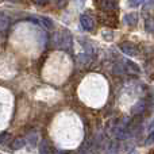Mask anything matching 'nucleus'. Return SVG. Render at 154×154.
<instances>
[{
  "instance_id": "1",
  "label": "nucleus",
  "mask_w": 154,
  "mask_h": 154,
  "mask_svg": "<svg viewBox=\"0 0 154 154\" xmlns=\"http://www.w3.org/2000/svg\"><path fill=\"white\" fill-rule=\"evenodd\" d=\"M80 24H81V27L85 31H92V30L95 29V20H93V18L91 15H88V14L81 15V18H80Z\"/></svg>"
},
{
  "instance_id": "2",
  "label": "nucleus",
  "mask_w": 154,
  "mask_h": 154,
  "mask_svg": "<svg viewBox=\"0 0 154 154\" xmlns=\"http://www.w3.org/2000/svg\"><path fill=\"white\" fill-rule=\"evenodd\" d=\"M65 37H62V32H57L56 34V45L58 48H65V46L69 45L70 42V35L68 32H65Z\"/></svg>"
},
{
  "instance_id": "3",
  "label": "nucleus",
  "mask_w": 154,
  "mask_h": 154,
  "mask_svg": "<svg viewBox=\"0 0 154 154\" xmlns=\"http://www.w3.org/2000/svg\"><path fill=\"white\" fill-rule=\"evenodd\" d=\"M34 23H38L39 26L45 27V29H51L53 27V20L49 18H46V16H41V18H32L31 19Z\"/></svg>"
},
{
  "instance_id": "4",
  "label": "nucleus",
  "mask_w": 154,
  "mask_h": 154,
  "mask_svg": "<svg viewBox=\"0 0 154 154\" xmlns=\"http://www.w3.org/2000/svg\"><path fill=\"white\" fill-rule=\"evenodd\" d=\"M119 48H120V50H122L123 53L128 54V56H134V54L137 53L135 46H134L133 43H130V42H123V43H120Z\"/></svg>"
},
{
  "instance_id": "5",
  "label": "nucleus",
  "mask_w": 154,
  "mask_h": 154,
  "mask_svg": "<svg viewBox=\"0 0 154 154\" xmlns=\"http://www.w3.org/2000/svg\"><path fill=\"white\" fill-rule=\"evenodd\" d=\"M10 27V18L5 14L0 12V32H4Z\"/></svg>"
},
{
  "instance_id": "6",
  "label": "nucleus",
  "mask_w": 154,
  "mask_h": 154,
  "mask_svg": "<svg viewBox=\"0 0 154 154\" xmlns=\"http://www.w3.org/2000/svg\"><path fill=\"white\" fill-rule=\"evenodd\" d=\"M100 7L104 10H115L116 8V2L115 0H100Z\"/></svg>"
},
{
  "instance_id": "7",
  "label": "nucleus",
  "mask_w": 154,
  "mask_h": 154,
  "mask_svg": "<svg viewBox=\"0 0 154 154\" xmlns=\"http://www.w3.org/2000/svg\"><path fill=\"white\" fill-rule=\"evenodd\" d=\"M125 22L127 24H130V26H135L137 24V15L135 14H127V15L125 16Z\"/></svg>"
},
{
  "instance_id": "8",
  "label": "nucleus",
  "mask_w": 154,
  "mask_h": 154,
  "mask_svg": "<svg viewBox=\"0 0 154 154\" xmlns=\"http://www.w3.org/2000/svg\"><path fill=\"white\" fill-rule=\"evenodd\" d=\"M143 2H145V0H128V3H130L131 7H137V5L142 4Z\"/></svg>"
},
{
  "instance_id": "9",
  "label": "nucleus",
  "mask_w": 154,
  "mask_h": 154,
  "mask_svg": "<svg viewBox=\"0 0 154 154\" xmlns=\"http://www.w3.org/2000/svg\"><path fill=\"white\" fill-rule=\"evenodd\" d=\"M48 2H49V0H34V4H37V5H45V4H48Z\"/></svg>"
}]
</instances>
